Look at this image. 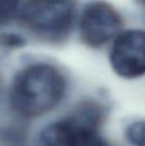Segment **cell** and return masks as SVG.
Returning a JSON list of instances; mask_svg holds the SVG:
<instances>
[{"instance_id":"8","label":"cell","mask_w":145,"mask_h":146,"mask_svg":"<svg viewBox=\"0 0 145 146\" xmlns=\"http://www.w3.org/2000/svg\"><path fill=\"white\" fill-rule=\"evenodd\" d=\"M144 5H145V3H144Z\"/></svg>"},{"instance_id":"7","label":"cell","mask_w":145,"mask_h":146,"mask_svg":"<svg viewBox=\"0 0 145 146\" xmlns=\"http://www.w3.org/2000/svg\"><path fill=\"white\" fill-rule=\"evenodd\" d=\"M18 3H0V26L7 25L17 17Z\"/></svg>"},{"instance_id":"6","label":"cell","mask_w":145,"mask_h":146,"mask_svg":"<svg viewBox=\"0 0 145 146\" xmlns=\"http://www.w3.org/2000/svg\"><path fill=\"white\" fill-rule=\"evenodd\" d=\"M128 141L135 146H145V119L134 122L126 131Z\"/></svg>"},{"instance_id":"4","label":"cell","mask_w":145,"mask_h":146,"mask_svg":"<svg viewBox=\"0 0 145 146\" xmlns=\"http://www.w3.org/2000/svg\"><path fill=\"white\" fill-rule=\"evenodd\" d=\"M121 26V15L113 7L107 3H91L85 7L80 18L81 40L91 48H100L120 35Z\"/></svg>"},{"instance_id":"2","label":"cell","mask_w":145,"mask_h":146,"mask_svg":"<svg viewBox=\"0 0 145 146\" xmlns=\"http://www.w3.org/2000/svg\"><path fill=\"white\" fill-rule=\"evenodd\" d=\"M100 109L82 105L71 115L55 121L40 132L36 146H109L99 133Z\"/></svg>"},{"instance_id":"5","label":"cell","mask_w":145,"mask_h":146,"mask_svg":"<svg viewBox=\"0 0 145 146\" xmlns=\"http://www.w3.org/2000/svg\"><path fill=\"white\" fill-rule=\"evenodd\" d=\"M109 60L113 71L123 78L145 74V31L126 30L113 40Z\"/></svg>"},{"instance_id":"1","label":"cell","mask_w":145,"mask_h":146,"mask_svg":"<svg viewBox=\"0 0 145 146\" xmlns=\"http://www.w3.org/2000/svg\"><path fill=\"white\" fill-rule=\"evenodd\" d=\"M66 94V78L57 67L35 63L17 73L10 86L13 110L25 118H35L54 109Z\"/></svg>"},{"instance_id":"3","label":"cell","mask_w":145,"mask_h":146,"mask_svg":"<svg viewBox=\"0 0 145 146\" xmlns=\"http://www.w3.org/2000/svg\"><path fill=\"white\" fill-rule=\"evenodd\" d=\"M73 9L72 3H18L15 19L40 37L58 40L71 28Z\"/></svg>"}]
</instances>
